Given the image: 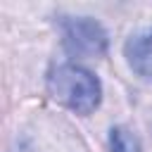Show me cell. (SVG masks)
Listing matches in <instances>:
<instances>
[{"label": "cell", "mask_w": 152, "mask_h": 152, "mask_svg": "<svg viewBox=\"0 0 152 152\" xmlns=\"http://www.w3.org/2000/svg\"><path fill=\"white\" fill-rule=\"evenodd\" d=\"M45 86H48V93L52 100H57L59 104H64L66 109H71L76 114L95 112L102 100V86H100L97 76L71 62L52 66L48 71Z\"/></svg>", "instance_id": "6da1fadb"}, {"label": "cell", "mask_w": 152, "mask_h": 152, "mask_svg": "<svg viewBox=\"0 0 152 152\" xmlns=\"http://www.w3.org/2000/svg\"><path fill=\"white\" fill-rule=\"evenodd\" d=\"M59 31L71 57H102L107 52V31L90 17H59Z\"/></svg>", "instance_id": "7a4b0ae2"}, {"label": "cell", "mask_w": 152, "mask_h": 152, "mask_svg": "<svg viewBox=\"0 0 152 152\" xmlns=\"http://www.w3.org/2000/svg\"><path fill=\"white\" fill-rule=\"evenodd\" d=\"M124 55H126L128 66L138 76L152 81V28L145 33L131 36L124 45Z\"/></svg>", "instance_id": "3957f363"}, {"label": "cell", "mask_w": 152, "mask_h": 152, "mask_svg": "<svg viewBox=\"0 0 152 152\" xmlns=\"http://www.w3.org/2000/svg\"><path fill=\"white\" fill-rule=\"evenodd\" d=\"M109 152H140V140L133 131L114 126L109 131Z\"/></svg>", "instance_id": "277c9868"}]
</instances>
